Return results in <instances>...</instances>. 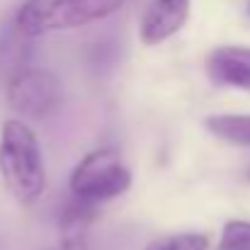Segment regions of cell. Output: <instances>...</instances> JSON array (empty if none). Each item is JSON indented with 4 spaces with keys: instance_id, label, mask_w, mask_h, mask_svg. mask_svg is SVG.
I'll use <instances>...</instances> for the list:
<instances>
[{
    "instance_id": "obj_1",
    "label": "cell",
    "mask_w": 250,
    "mask_h": 250,
    "mask_svg": "<svg viewBox=\"0 0 250 250\" xmlns=\"http://www.w3.org/2000/svg\"><path fill=\"white\" fill-rule=\"evenodd\" d=\"M0 177L20 204H34L46 189L44 153L34 129L12 117L0 129Z\"/></svg>"
},
{
    "instance_id": "obj_2",
    "label": "cell",
    "mask_w": 250,
    "mask_h": 250,
    "mask_svg": "<svg viewBox=\"0 0 250 250\" xmlns=\"http://www.w3.org/2000/svg\"><path fill=\"white\" fill-rule=\"evenodd\" d=\"M124 5L126 0H24L12 24L22 37H44L107 20Z\"/></svg>"
},
{
    "instance_id": "obj_3",
    "label": "cell",
    "mask_w": 250,
    "mask_h": 250,
    "mask_svg": "<svg viewBox=\"0 0 250 250\" xmlns=\"http://www.w3.org/2000/svg\"><path fill=\"white\" fill-rule=\"evenodd\" d=\"M68 187L71 197L100 207L102 202L122 197L131 187V170L122 161L117 148H95L73 167Z\"/></svg>"
},
{
    "instance_id": "obj_4",
    "label": "cell",
    "mask_w": 250,
    "mask_h": 250,
    "mask_svg": "<svg viewBox=\"0 0 250 250\" xmlns=\"http://www.w3.org/2000/svg\"><path fill=\"white\" fill-rule=\"evenodd\" d=\"M7 107L17 119H44L59 109L63 90L54 71L42 66H27L7 78L5 83Z\"/></svg>"
},
{
    "instance_id": "obj_5",
    "label": "cell",
    "mask_w": 250,
    "mask_h": 250,
    "mask_svg": "<svg viewBox=\"0 0 250 250\" xmlns=\"http://www.w3.org/2000/svg\"><path fill=\"white\" fill-rule=\"evenodd\" d=\"M189 17V0H151L139 22V37L146 46H158L175 37Z\"/></svg>"
},
{
    "instance_id": "obj_6",
    "label": "cell",
    "mask_w": 250,
    "mask_h": 250,
    "mask_svg": "<svg viewBox=\"0 0 250 250\" xmlns=\"http://www.w3.org/2000/svg\"><path fill=\"white\" fill-rule=\"evenodd\" d=\"M207 78L219 87L250 92V46H216L204 59Z\"/></svg>"
},
{
    "instance_id": "obj_7",
    "label": "cell",
    "mask_w": 250,
    "mask_h": 250,
    "mask_svg": "<svg viewBox=\"0 0 250 250\" xmlns=\"http://www.w3.org/2000/svg\"><path fill=\"white\" fill-rule=\"evenodd\" d=\"M100 209L97 204L81 202L71 197V202L63 207L59 216V229H61V250H85L87 248V233L90 226L95 224Z\"/></svg>"
},
{
    "instance_id": "obj_8",
    "label": "cell",
    "mask_w": 250,
    "mask_h": 250,
    "mask_svg": "<svg viewBox=\"0 0 250 250\" xmlns=\"http://www.w3.org/2000/svg\"><path fill=\"white\" fill-rule=\"evenodd\" d=\"M204 129L224 144L250 148V114H209Z\"/></svg>"
},
{
    "instance_id": "obj_9",
    "label": "cell",
    "mask_w": 250,
    "mask_h": 250,
    "mask_svg": "<svg viewBox=\"0 0 250 250\" xmlns=\"http://www.w3.org/2000/svg\"><path fill=\"white\" fill-rule=\"evenodd\" d=\"M144 250H209V238L194 231L167 233L161 238H153Z\"/></svg>"
},
{
    "instance_id": "obj_10",
    "label": "cell",
    "mask_w": 250,
    "mask_h": 250,
    "mask_svg": "<svg viewBox=\"0 0 250 250\" xmlns=\"http://www.w3.org/2000/svg\"><path fill=\"white\" fill-rule=\"evenodd\" d=\"M219 250H250V221L231 219L221 231Z\"/></svg>"
},
{
    "instance_id": "obj_11",
    "label": "cell",
    "mask_w": 250,
    "mask_h": 250,
    "mask_svg": "<svg viewBox=\"0 0 250 250\" xmlns=\"http://www.w3.org/2000/svg\"><path fill=\"white\" fill-rule=\"evenodd\" d=\"M248 177H250V170H248Z\"/></svg>"
},
{
    "instance_id": "obj_12",
    "label": "cell",
    "mask_w": 250,
    "mask_h": 250,
    "mask_svg": "<svg viewBox=\"0 0 250 250\" xmlns=\"http://www.w3.org/2000/svg\"><path fill=\"white\" fill-rule=\"evenodd\" d=\"M54 250H61V248H54Z\"/></svg>"
}]
</instances>
